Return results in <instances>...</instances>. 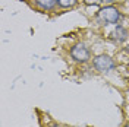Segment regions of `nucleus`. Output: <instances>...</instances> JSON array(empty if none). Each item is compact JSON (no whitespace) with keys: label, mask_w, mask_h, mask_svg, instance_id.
<instances>
[{"label":"nucleus","mask_w":129,"mask_h":127,"mask_svg":"<svg viewBox=\"0 0 129 127\" xmlns=\"http://www.w3.org/2000/svg\"><path fill=\"white\" fill-rule=\"evenodd\" d=\"M91 66H92V69H94L97 73L109 75V73H112L113 70H116L117 63H116V60H114L110 54L101 53V54H97V56L92 57Z\"/></svg>","instance_id":"7ed1b4c3"},{"label":"nucleus","mask_w":129,"mask_h":127,"mask_svg":"<svg viewBox=\"0 0 129 127\" xmlns=\"http://www.w3.org/2000/svg\"><path fill=\"white\" fill-rule=\"evenodd\" d=\"M94 19L100 26H116L123 21V12L117 5L101 6Z\"/></svg>","instance_id":"f257e3e1"},{"label":"nucleus","mask_w":129,"mask_h":127,"mask_svg":"<svg viewBox=\"0 0 129 127\" xmlns=\"http://www.w3.org/2000/svg\"><path fill=\"white\" fill-rule=\"evenodd\" d=\"M69 57L76 64H88L92 60V51L87 42L78 41L69 47Z\"/></svg>","instance_id":"f03ea898"},{"label":"nucleus","mask_w":129,"mask_h":127,"mask_svg":"<svg viewBox=\"0 0 129 127\" xmlns=\"http://www.w3.org/2000/svg\"><path fill=\"white\" fill-rule=\"evenodd\" d=\"M119 0H98V3L101 6H109V5H117Z\"/></svg>","instance_id":"0eeeda50"},{"label":"nucleus","mask_w":129,"mask_h":127,"mask_svg":"<svg viewBox=\"0 0 129 127\" xmlns=\"http://www.w3.org/2000/svg\"><path fill=\"white\" fill-rule=\"evenodd\" d=\"M34 2V8L40 12L50 13V12H56L57 9V0H32Z\"/></svg>","instance_id":"39448f33"},{"label":"nucleus","mask_w":129,"mask_h":127,"mask_svg":"<svg viewBox=\"0 0 129 127\" xmlns=\"http://www.w3.org/2000/svg\"><path fill=\"white\" fill-rule=\"evenodd\" d=\"M48 127H62V126H60V124H50Z\"/></svg>","instance_id":"1a4fd4ad"},{"label":"nucleus","mask_w":129,"mask_h":127,"mask_svg":"<svg viewBox=\"0 0 129 127\" xmlns=\"http://www.w3.org/2000/svg\"><path fill=\"white\" fill-rule=\"evenodd\" d=\"M110 40L116 44H123L129 40V29L125 26V25H116L113 28V31L110 32Z\"/></svg>","instance_id":"20e7f679"},{"label":"nucleus","mask_w":129,"mask_h":127,"mask_svg":"<svg viewBox=\"0 0 129 127\" xmlns=\"http://www.w3.org/2000/svg\"><path fill=\"white\" fill-rule=\"evenodd\" d=\"M126 67L129 69V56H128V60H126Z\"/></svg>","instance_id":"9d476101"},{"label":"nucleus","mask_w":129,"mask_h":127,"mask_svg":"<svg viewBox=\"0 0 129 127\" xmlns=\"http://www.w3.org/2000/svg\"><path fill=\"white\" fill-rule=\"evenodd\" d=\"M123 127H129V121H126V123L123 124Z\"/></svg>","instance_id":"9b49d317"},{"label":"nucleus","mask_w":129,"mask_h":127,"mask_svg":"<svg viewBox=\"0 0 129 127\" xmlns=\"http://www.w3.org/2000/svg\"><path fill=\"white\" fill-rule=\"evenodd\" d=\"M81 3H84L85 6H88V5H97L98 0H81ZM98 5H100V3H98Z\"/></svg>","instance_id":"6e6552de"},{"label":"nucleus","mask_w":129,"mask_h":127,"mask_svg":"<svg viewBox=\"0 0 129 127\" xmlns=\"http://www.w3.org/2000/svg\"><path fill=\"white\" fill-rule=\"evenodd\" d=\"M81 3V0H57V8L60 10H69L75 9Z\"/></svg>","instance_id":"423d86ee"}]
</instances>
